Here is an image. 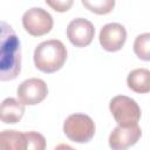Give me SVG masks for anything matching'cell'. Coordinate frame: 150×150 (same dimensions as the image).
<instances>
[{
  "mask_svg": "<svg viewBox=\"0 0 150 150\" xmlns=\"http://www.w3.org/2000/svg\"><path fill=\"white\" fill-rule=\"evenodd\" d=\"M81 2L90 12H93L95 14H98V15H103V14L110 13L112 11L114 6H115V1L114 0H93V1L82 0Z\"/></svg>",
  "mask_w": 150,
  "mask_h": 150,
  "instance_id": "obj_14",
  "label": "cell"
},
{
  "mask_svg": "<svg viewBox=\"0 0 150 150\" xmlns=\"http://www.w3.org/2000/svg\"><path fill=\"white\" fill-rule=\"evenodd\" d=\"M94 25L84 18L73 19L67 26V38L75 47L82 48L89 46L94 39Z\"/></svg>",
  "mask_w": 150,
  "mask_h": 150,
  "instance_id": "obj_7",
  "label": "cell"
},
{
  "mask_svg": "<svg viewBox=\"0 0 150 150\" xmlns=\"http://www.w3.org/2000/svg\"><path fill=\"white\" fill-rule=\"evenodd\" d=\"M25 132L18 130L0 131V150H25Z\"/></svg>",
  "mask_w": 150,
  "mask_h": 150,
  "instance_id": "obj_12",
  "label": "cell"
},
{
  "mask_svg": "<svg viewBox=\"0 0 150 150\" xmlns=\"http://www.w3.org/2000/svg\"><path fill=\"white\" fill-rule=\"evenodd\" d=\"M54 150H75V149H74V148H71V146H70V145H68V144L61 143V144L56 145V146L54 148Z\"/></svg>",
  "mask_w": 150,
  "mask_h": 150,
  "instance_id": "obj_17",
  "label": "cell"
},
{
  "mask_svg": "<svg viewBox=\"0 0 150 150\" xmlns=\"http://www.w3.org/2000/svg\"><path fill=\"white\" fill-rule=\"evenodd\" d=\"M54 21L52 15L41 7H32L22 15V26L25 30L33 36H42L49 33Z\"/></svg>",
  "mask_w": 150,
  "mask_h": 150,
  "instance_id": "obj_5",
  "label": "cell"
},
{
  "mask_svg": "<svg viewBox=\"0 0 150 150\" xmlns=\"http://www.w3.org/2000/svg\"><path fill=\"white\" fill-rule=\"evenodd\" d=\"M21 71V46L13 27L0 20V81L15 80Z\"/></svg>",
  "mask_w": 150,
  "mask_h": 150,
  "instance_id": "obj_1",
  "label": "cell"
},
{
  "mask_svg": "<svg viewBox=\"0 0 150 150\" xmlns=\"http://www.w3.org/2000/svg\"><path fill=\"white\" fill-rule=\"evenodd\" d=\"M134 52L138 59L143 61L150 60V33L137 35L134 42Z\"/></svg>",
  "mask_w": 150,
  "mask_h": 150,
  "instance_id": "obj_13",
  "label": "cell"
},
{
  "mask_svg": "<svg viewBox=\"0 0 150 150\" xmlns=\"http://www.w3.org/2000/svg\"><path fill=\"white\" fill-rule=\"evenodd\" d=\"M63 132L75 143H87L95 135V123L86 114H71L63 122Z\"/></svg>",
  "mask_w": 150,
  "mask_h": 150,
  "instance_id": "obj_4",
  "label": "cell"
},
{
  "mask_svg": "<svg viewBox=\"0 0 150 150\" xmlns=\"http://www.w3.org/2000/svg\"><path fill=\"white\" fill-rule=\"evenodd\" d=\"M25 114V105L14 97H7L0 103V121L7 124L18 123Z\"/></svg>",
  "mask_w": 150,
  "mask_h": 150,
  "instance_id": "obj_10",
  "label": "cell"
},
{
  "mask_svg": "<svg viewBox=\"0 0 150 150\" xmlns=\"http://www.w3.org/2000/svg\"><path fill=\"white\" fill-rule=\"evenodd\" d=\"M109 110L120 127H131L138 124L141 108L137 102L125 95H117L111 98Z\"/></svg>",
  "mask_w": 150,
  "mask_h": 150,
  "instance_id": "obj_3",
  "label": "cell"
},
{
  "mask_svg": "<svg viewBox=\"0 0 150 150\" xmlns=\"http://www.w3.org/2000/svg\"><path fill=\"white\" fill-rule=\"evenodd\" d=\"M98 40L104 50L118 52L125 43L127 30L123 25L118 22H110L101 28Z\"/></svg>",
  "mask_w": 150,
  "mask_h": 150,
  "instance_id": "obj_8",
  "label": "cell"
},
{
  "mask_svg": "<svg viewBox=\"0 0 150 150\" xmlns=\"http://www.w3.org/2000/svg\"><path fill=\"white\" fill-rule=\"evenodd\" d=\"M26 148L25 150H46V138L38 131L25 132Z\"/></svg>",
  "mask_w": 150,
  "mask_h": 150,
  "instance_id": "obj_15",
  "label": "cell"
},
{
  "mask_svg": "<svg viewBox=\"0 0 150 150\" xmlns=\"http://www.w3.org/2000/svg\"><path fill=\"white\" fill-rule=\"evenodd\" d=\"M46 4H47L49 7H52L54 11L60 12V13L67 12V11L73 6V1H71V0H66V1H60V0L49 1V0H47Z\"/></svg>",
  "mask_w": 150,
  "mask_h": 150,
  "instance_id": "obj_16",
  "label": "cell"
},
{
  "mask_svg": "<svg viewBox=\"0 0 150 150\" xmlns=\"http://www.w3.org/2000/svg\"><path fill=\"white\" fill-rule=\"evenodd\" d=\"M33 59L40 71L52 74L63 67L67 60V48L60 40H47L36 46Z\"/></svg>",
  "mask_w": 150,
  "mask_h": 150,
  "instance_id": "obj_2",
  "label": "cell"
},
{
  "mask_svg": "<svg viewBox=\"0 0 150 150\" xmlns=\"http://www.w3.org/2000/svg\"><path fill=\"white\" fill-rule=\"evenodd\" d=\"M16 95L23 105H36L47 97L48 87L43 80L30 77L19 84Z\"/></svg>",
  "mask_w": 150,
  "mask_h": 150,
  "instance_id": "obj_6",
  "label": "cell"
},
{
  "mask_svg": "<svg viewBox=\"0 0 150 150\" xmlns=\"http://www.w3.org/2000/svg\"><path fill=\"white\" fill-rule=\"evenodd\" d=\"M142 136V130L136 125L120 127L117 125L109 135V146L112 150H128L135 145Z\"/></svg>",
  "mask_w": 150,
  "mask_h": 150,
  "instance_id": "obj_9",
  "label": "cell"
},
{
  "mask_svg": "<svg viewBox=\"0 0 150 150\" xmlns=\"http://www.w3.org/2000/svg\"><path fill=\"white\" fill-rule=\"evenodd\" d=\"M128 88L137 94H146L150 91V71L145 68L131 70L127 77Z\"/></svg>",
  "mask_w": 150,
  "mask_h": 150,
  "instance_id": "obj_11",
  "label": "cell"
}]
</instances>
